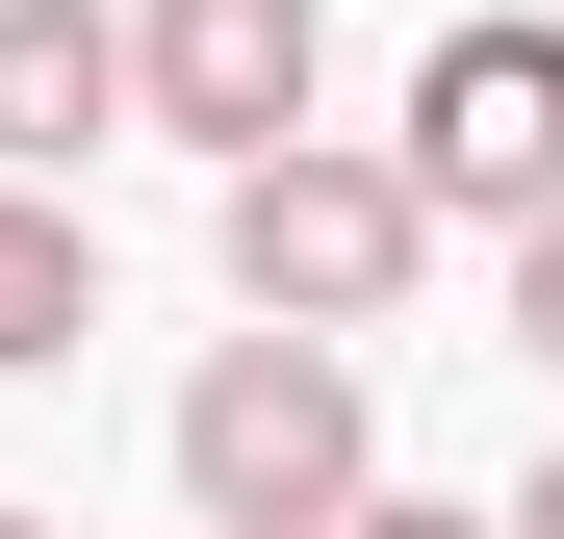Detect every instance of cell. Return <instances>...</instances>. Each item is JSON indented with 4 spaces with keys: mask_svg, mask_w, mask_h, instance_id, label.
Instances as JSON below:
<instances>
[{
    "mask_svg": "<svg viewBox=\"0 0 564 539\" xmlns=\"http://www.w3.org/2000/svg\"><path fill=\"white\" fill-rule=\"evenodd\" d=\"M206 257H231V309L257 334H386L411 283H436V206L386 180V129H257V154H206Z\"/></svg>",
    "mask_w": 564,
    "mask_h": 539,
    "instance_id": "6da1fadb",
    "label": "cell"
},
{
    "mask_svg": "<svg viewBox=\"0 0 564 539\" xmlns=\"http://www.w3.org/2000/svg\"><path fill=\"white\" fill-rule=\"evenodd\" d=\"M359 463H386V411H359V334H206V359H180V514H206V539H308Z\"/></svg>",
    "mask_w": 564,
    "mask_h": 539,
    "instance_id": "7a4b0ae2",
    "label": "cell"
},
{
    "mask_svg": "<svg viewBox=\"0 0 564 539\" xmlns=\"http://www.w3.org/2000/svg\"><path fill=\"white\" fill-rule=\"evenodd\" d=\"M386 180L436 231H513V206H564V26L539 0H488V26H436L411 52V129H386Z\"/></svg>",
    "mask_w": 564,
    "mask_h": 539,
    "instance_id": "3957f363",
    "label": "cell"
},
{
    "mask_svg": "<svg viewBox=\"0 0 564 539\" xmlns=\"http://www.w3.org/2000/svg\"><path fill=\"white\" fill-rule=\"evenodd\" d=\"M334 104V0H129V129L180 154H257Z\"/></svg>",
    "mask_w": 564,
    "mask_h": 539,
    "instance_id": "277c9868",
    "label": "cell"
},
{
    "mask_svg": "<svg viewBox=\"0 0 564 539\" xmlns=\"http://www.w3.org/2000/svg\"><path fill=\"white\" fill-rule=\"evenodd\" d=\"M129 129V0H0V180H77Z\"/></svg>",
    "mask_w": 564,
    "mask_h": 539,
    "instance_id": "5b68a950",
    "label": "cell"
},
{
    "mask_svg": "<svg viewBox=\"0 0 564 539\" xmlns=\"http://www.w3.org/2000/svg\"><path fill=\"white\" fill-rule=\"evenodd\" d=\"M77 334H104V231H77V180H0V386H52Z\"/></svg>",
    "mask_w": 564,
    "mask_h": 539,
    "instance_id": "8992f818",
    "label": "cell"
},
{
    "mask_svg": "<svg viewBox=\"0 0 564 539\" xmlns=\"http://www.w3.org/2000/svg\"><path fill=\"white\" fill-rule=\"evenodd\" d=\"M308 539H488V488H386V463H359V488H334Z\"/></svg>",
    "mask_w": 564,
    "mask_h": 539,
    "instance_id": "52a82bcc",
    "label": "cell"
},
{
    "mask_svg": "<svg viewBox=\"0 0 564 539\" xmlns=\"http://www.w3.org/2000/svg\"><path fill=\"white\" fill-rule=\"evenodd\" d=\"M513 359H539V386H564V206H513V309H488Z\"/></svg>",
    "mask_w": 564,
    "mask_h": 539,
    "instance_id": "ba28073f",
    "label": "cell"
},
{
    "mask_svg": "<svg viewBox=\"0 0 564 539\" xmlns=\"http://www.w3.org/2000/svg\"><path fill=\"white\" fill-rule=\"evenodd\" d=\"M488 539H564V463H539V488H513V514H488Z\"/></svg>",
    "mask_w": 564,
    "mask_h": 539,
    "instance_id": "9c48e42d",
    "label": "cell"
},
{
    "mask_svg": "<svg viewBox=\"0 0 564 539\" xmlns=\"http://www.w3.org/2000/svg\"><path fill=\"white\" fill-rule=\"evenodd\" d=\"M0 539H77V514H0Z\"/></svg>",
    "mask_w": 564,
    "mask_h": 539,
    "instance_id": "30bf717a",
    "label": "cell"
},
{
    "mask_svg": "<svg viewBox=\"0 0 564 539\" xmlns=\"http://www.w3.org/2000/svg\"><path fill=\"white\" fill-rule=\"evenodd\" d=\"M180 539H206V514H180Z\"/></svg>",
    "mask_w": 564,
    "mask_h": 539,
    "instance_id": "8fae6325",
    "label": "cell"
}]
</instances>
